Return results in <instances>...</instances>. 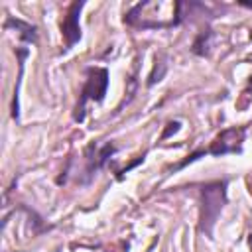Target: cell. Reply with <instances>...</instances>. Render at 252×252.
<instances>
[{
  "instance_id": "cell-1",
  "label": "cell",
  "mask_w": 252,
  "mask_h": 252,
  "mask_svg": "<svg viewBox=\"0 0 252 252\" xmlns=\"http://www.w3.org/2000/svg\"><path fill=\"white\" fill-rule=\"evenodd\" d=\"M203 195V207H201V230L205 234L213 232V226L222 211V205L226 201V179L222 181H213L203 185L201 189Z\"/></svg>"
},
{
  "instance_id": "cell-2",
  "label": "cell",
  "mask_w": 252,
  "mask_h": 252,
  "mask_svg": "<svg viewBox=\"0 0 252 252\" xmlns=\"http://www.w3.org/2000/svg\"><path fill=\"white\" fill-rule=\"evenodd\" d=\"M106 87H108V71L104 67H93V69H89L87 81L83 85V91H81V96H79V102H77L75 114H73V118L77 122H83L85 120V104L89 100L102 102V98L106 94Z\"/></svg>"
},
{
  "instance_id": "cell-3",
  "label": "cell",
  "mask_w": 252,
  "mask_h": 252,
  "mask_svg": "<svg viewBox=\"0 0 252 252\" xmlns=\"http://www.w3.org/2000/svg\"><path fill=\"white\" fill-rule=\"evenodd\" d=\"M244 136H246V126H240V128H226L222 130L215 142L211 144L209 150H205V154H211V156H222V154H238L242 150V142H244Z\"/></svg>"
},
{
  "instance_id": "cell-4",
  "label": "cell",
  "mask_w": 252,
  "mask_h": 252,
  "mask_svg": "<svg viewBox=\"0 0 252 252\" xmlns=\"http://www.w3.org/2000/svg\"><path fill=\"white\" fill-rule=\"evenodd\" d=\"M83 2H73L63 16L61 22V35L65 39V49H71L81 39V26H79V14H81Z\"/></svg>"
},
{
  "instance_id": "cell-5",
  "label": "cell",
  "mask_w": 252,
  "mask_h": 252,
  "mask_svg": "<svg viewBox=\"0 0 252 252\" xmlns=\"http://www.w3.org/2000/svg\"><path fill=\"white\" fill-rule=\"evenodd\" d=\"M10 26L16 28V32L20 33V37H22L24 41H28V43H35L37 33H35V28H33L32 24L22 22V20H14V18H8L6 24H4V28H10Z\"/></svg>"
},
{
  "instance_id": "cell-6",
  "label": "cell",
  "mask_w": 252,
  "mask_h": 252,
  "mask_svg": "<svg viewBox=\"0 0 252 252\" xmlns=\"http://www.w3.org/2000/svg\"><path fill=\"white\" fill-rule=\"evenodd\" d=\"M250 91H252V77H250Z\"/></svg>"
}]
</instances>
